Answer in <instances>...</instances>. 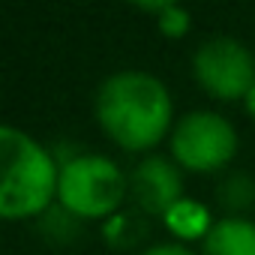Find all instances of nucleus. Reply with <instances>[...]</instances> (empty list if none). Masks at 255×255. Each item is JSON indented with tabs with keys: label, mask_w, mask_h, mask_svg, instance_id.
I'll return each instance as SVG.
<instances>
[{
	"label": "nucleus",
	"mask_w": 255,
	"mask_h": 255,
	"mask_svg": "<svg viewBox=\"0 0 255 255\" xmlns=\"http://www.w3.org/2000/svg\"><path fill=\"white\" fill-rule=\"evenodd\" d=\"M192 78L213 99L237 102L255 84V57L234 36H210L192 51Z\"/></svg>",
	"instance_id": "nucleus-5"
},
{
	"label": "nucleus",
	"mask_w": 255,
	"mask_h": 255,
	"mask_svg": "<svg viewBox=\"0 0 255 255\" xmlns=\"http://www.w3.org/2000/svg\"><path fill=\"white\" fill-rule=\"evenodd\" d=\"M3 183H0V216L6 222L42 216L57 201L60 162L30 132L6 123L0 129Z\"/></svg>",
	"instance_id": "nucleus-2"
},
{
	"label": "nucleus",
	"mask_w": 255,
	"mask_h": 255,
	"mask_svg": "<svg viewBox=\"0 0 255 255\" xmlns=\"http://www.w3.org/2000/svg\"><path fill=\"white\" fill-rule=\"evenodd\" d=\"M129 198L138 213L144 216H165L183 192V174L168 156H144L129 171Z\"/></svg>",
	"instance_id": "nucleus-6"
},
{
	"label": "nucleus",
	"mask_w": 255,
	"mask_h": 255,
	"mask_svg": "<svg viewBox=\"0 0 255 255\" xmlns=\"http://www.w3.org/2000/svg\"><path fill=\"white\" fill-rule=\"evenodd\" d=\"M162 225L168 228V234L177 240V243H192V240H204L207 234H210V228L216 225V216L210 213V207L207 204H201V201H195V198H180L165 216H162Z\"/></svg>",
	"instance_id": "nucleus-8"
},
{
	"label": "nucleus",
	"mask_w": 255,
	"mask_h": 255,
	"mask_svg": "<svg viewBox=\"0 0 255 255\" xmlns=\"http://www.w3.org/2000/svg\"><path fill=\"white\" fill-rule=\"evenodd\" d=\"M198 255H255V222L246 216H219L201 240Z\"/></svg>",
	"instance_id": "nucleus-7"
},
{
	"label": "nucleus",
	"mask_w": 255,
	"mask_h": 255,
	"mask_svg": "<svg viewBox=\"0 0 255 255\" xmlns=\"http://www.w3.org/2000/svg\"><path fill=\"white\" fill-rule=\"evenodd\" d=\"M138 255H198L192 246L186 243H177V240H168V243H153L147 249H141Z\"/></svg>",
	"instance_id": "nucleus-12"
},
{
	"label": "nucleus",
	"mask_w": 255,
	"mask_h": 255,
	"mask_svg": "<svg viewBox=\"0 0 255 255\" xmlns=\"http://www.w3.org/2000/svg\"><path fill=\"white\" fill-rule=\"evenodd\" d=\"M240 138L228 117L210 108H195L177 117L168 135V153L180 171L216 174L237 156Z\"/></svg>",
	"instance_id": "nucleus-4"
},
{
	"label": "nucleus",
	"mask_w": 255,
	"mask_h": 255,
	"mask_svg": "<svg viewBox=\"0 0 255 255\" xmlns=\"http://www.w3.org/2000/svg\"><path fill=\"white\" fill-rule=\"evenodd\" d=\"M219 201L225 204L228 216H243V210L255 201V183L246 174H228L219 183Z\"/></svg>",
	"instance_id": "nucleus-11"
},
{
	"label": "nucleus",
	"mask_w": 255,
	"mask_h": 255,
	"mask_svg": "<svg viewBox=\"0 0 255 255\" xmlns=\"http://www.w3.org/2000/svg\"><path fill=\"white\" fill-rule=\"evenodd\" d=\"M129 198V174L111 156L75 153L60 162L57 204L84 222H108Z\"/></svg>",
	"instance_id": "nucleus-3"
},
{
	"label": "nucleus",
	"mask_w": 255,
	"mask_h": 255,
	"mask_svg": "<svg viewBox=\"0 0 255 255\" xmlns=\"http://www.w3.org/2000/svg\"><path fill=\"white\" fill-rule=\"evenodd\" d=\"M99 129L126 153H147L174 129V99L162 78L144 69H120L99 81L93 96Z\"/></svg>",
	"instance_id": "nucleus-1"
},
{
	"label": "nucleus",
	"mask_w": 255,
	"mask_h": 255,
	"mask_svg": "<svg viewBox=\"0 0 255 255\" xmlns=\"http://www.w3.org/2000/svg\"><path fill=\"white\" fill-rule=\"evenodd\" d=\"M138 9L153 15V24L165 39H183L192 30V12L183 3H141Z\"/></svg>",
	"instance_id": "nucleus-10"
},
{
	"label": "nucleus",
	"mask_w": 255,
	"mask_h": 255,
	"mask_svg": "<svg viewBox=\"0 0 255 255\" xmlns=\"http://www.w3.org/2000/svg\"><path fill=\"white\" fill-rule=\"evenodd\" d=\"M243 108H246L249 117H255V84L249 87V93H246V99H243Z\"/></svg>",
	"instance_id": "nucleus-13"
},
{
	"label": "nucleus",
	"mask_w": 255,
	"mask_h": 255,
	"mask_svg": "<svg viewBox=\"0 0 255 255\" xmlns=\"http://www.w3.org/2000/svg\"><path fill=\"white\" fill-rule=\"evenodd\" d=\"M102 234L111 249H129L147 234V222L141 219L138 210H120L108 222H102Z\"/></svg>",
	"instance_id": "nucleus-9"
}]
</instances>
